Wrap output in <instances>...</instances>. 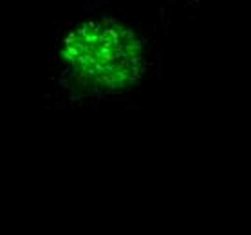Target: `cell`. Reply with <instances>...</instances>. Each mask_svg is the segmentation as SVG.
Wrapping results in <instances>:
<instances>
[{
	"label": "cell",
	"instance_id": "6da1fadb",
	"mask_svg": "<svg viewBox=\"0 0 251 235\" xmlns=\"http://www.w3.org/2000/svg\"><path fill=\"white\" fill-rule=\"evenodd\" d=\"M141 46L130 31L110 24L83 26L69 36L65 60L81 80L101 87H123L137 75Z\"/></svg>",
	"mask_w": 251,
	"mask_h": 235
}]
</instances>
